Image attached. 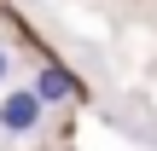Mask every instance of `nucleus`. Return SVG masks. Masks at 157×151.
I'll return each instance as SVG.
<instances>
[{
  "instance_id": "obj_3",
  "label": "nucleus",
  "mask_w": 157,
  "mask_h": 151,
  "mask_svg": "<svg viewBox=\"0 0 157 151\" xmlns=\"http://www.w3.org/2000/svg\"><path fill=\"white\" fill-rule=\"evenodd\" d=\"M6 76H12V52L0 47V81H6Z\"/></svg>"
},
{
  "instance_id": "obj_1",
  "label": "nucleus",
  "mask_w": 157,
  "mask_h": 151,
  "mask_svg": "<svg viewBox=\"0 0 157 151\" xmlns=\"http://www.w3.org/2000/svg\"><path fill=\"white\" fill-rule=\"evenodd\" d=\"M41 99H35V87H12L6 99H0V134H12V140H23V134H35L41 128Z\"/></svg>"
},
{
  "instance_id": "obj_2",
  "label": "nucleus",
  "mask_w": 157,
  "mask_h": 151,
  "mask_svg": "<svg viewBox=\"0 0 157 151\" xmlns=\"http://www.w3.org/2000/svg\"><path fill=\"white\" fill-rule=\"evenodd\" d=\"M29 87H35V99H41V105H64V99L76 93V76H70V70H58V64H47Z\"/></svg>"
}]
</instances>
